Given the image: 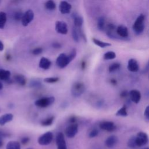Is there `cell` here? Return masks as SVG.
<instances>
[{
  "mask_svg": "<svg viewBox=\"0 0 149 149\" xmlns=\"http://www.w3.org/2000/svg\"><path fill=\"white\" fill-rule=\"evenodd\" d=\"M144 20L145 16L143 14H140L134 21L132 28L136 34H141L144 29Z\"/></svg>",
  "mask_w": 149,
  "mask_h": 149,
  "instance_id": "cell-1",
  "label": "cell"
},
{
  "mask_svg": "<svg viewBox=\"0 0 149 149\" xmlns=\"http://www.w3.org/2000/svg\"><path fill=\"white\" fill-rule=\"evenodd\" d=\"M85 90L86 87L83 82L76 81L72 86L71 93L73 97H79L84 92Z\"/></svg>",
  "mask_w": 149,
  "mask_h": 149,
  "instance_id": "cell-2",
  "label": "cell"
},
{
  "mask_svg": "<svg viewBox=\"0 0 149 149\" xmlns=\"http://www.w3.org/2000/svg\"><path fill=\"white\" fill-rule=\"evenodd\" d=\"M55 101L54 97H46L37 99L34 102V105L39 108H46L52 105Z\"/></svg>",
  "mask_w": 149,
  "mask_h": 149,
  "instance_id": "cell-3",
  "label": "cell"
},
{
  "mask_svg": "<svg viewBox=\"0 0 149 149\" xmlns=\"http://www.w3.org/2000/svg\"><path fill=\"white\" fill-rule=\"evenodd\" d=\"M72 61L70 59L68 55L65 53L60 54L56 59V64L57 66L61 69L65 68Z\"/></svg>",
  "mask_w": 149,
  "mask_h": 149,
  "instance_id": "cell-4",
  "label": "cell"
},
{
  "mask_svg": "<svg viewBox=\"0 0 149 149\" xmlns=\"http://www.w3.org/2000/svg\"><path fill=\"white\" fill-rule=\"evenodd\" d=\"M54 135L51 132H47L41 135L38 139V143L41 146H47L53 140Z\"/></svg>",
  "mask_w": 149,
  "mask_h": 149,
  "instance_id": "cell-5",
  "label": "cell"
},
{
  "mask_svg": "<svg viewBox=\"0 0 149 149\" xmlns=\"http://www.w3.org/2000/svg\"><path fill=\"white\" fill-rule=\"evenodd\" d=\"M135 141L137 147L146 146L148 141L147 134L143 132H139L135 136Z\"/></svg>",
  "mask_w": 149,
  "mask_h": 149,
  "instance_id": "cell-6",
  "label": "cell"
},
{
  "mask_svg": "<svg viewBox=\"0 0 149 149\" xmlns=\"http://www.w3.org/2000/svg\"><path fill=\"white\" fill-rule=\"evenodd\" d=\"M34 17V14L33 11L31 9H28L24 13H23L21 19L22 24L24 27L27 26L32 22Z\"/></svg>",
  "mask_w": 149,
  "mask_h": 149,
  "instance_id": "cell-7",
  "label": "cell"
},
{
  "mask_svg": "<svg viewBox=\"0 0 149 149\" xmlns=\"http://www.w3.org/2000/svg\"><path fill=\"white\" fill-rule=\"evenodd\" d=\"M55 29L56 31L61 34L65 35L68 32V28L66 23L62 20H58L55 22Z\"/></svg>",
  "mask_w": 149,
  "mask_h": 149,
  "instance_id": "cell-8",
  "label": "cell"
},
{
  "mask_svg": "<svg viewBox=\"0 0 149 149\" xmlns=\"http://www.w3.org/2000/svg\"><path fill=\"white\" fill-rule=\"evenodd\" d=\"M78 132V125L76 123H71L65 129V133L68 138L74 137Z\"/></svg>",
  "mask_w": 149,
  "mask_h": 149,
  "instance_id": "cell-9",
  "label": "cell"
},
{
  "mask_svg": "<svg viewBox=\"0 0 149 149\" xmlns=\"http://www.w3.org/2000/svg\"><path fill=\"white\" fill-rule=\"evenodd\" d=\"M56 144L57 149H67L66 143L63 133L58 132L57 133L56 136Z\"/></svg>",
  "mask_w": 149,
  "mask_h": 149,
  "instance_id": "cell-10",
  "label": "cell"
},
{
  "mask_svg": "<svg viewBox=\"0 0 149 149\" xmlns=\"http://www.w3.org/2000/svg\"><path fill=\"white\" fill-rule=\"evenodd\" d=\"M99 127L100 129L109 132H113L116 128V126H115L114 123L111 121L101 122L99 124Z\"/></svg>",
  "mask_w": 149,
  "mask_h": 149,
  "instance_id": "cell-11",
  "label": "cell"
},
{
  "mask_svg": "<svg viewBox=\"0 0 149 149\" xmlns=\"http://www.w3.org/2000/svg\"><path fill=\"white\" fill-rule=\"evenodd\" d=\"M72 9V5L68 2L62 1L59 3V10L61 13L63 14H68L70 12Z\"/></svg>",
  "mask_w": 149,
  "mask_h": 149,
  "instance_id": "cell-12",
  "label": "cell"
},
{
  "mask_svg": "<svg viewBox=\"0 0 149 149\" xmlns=\"http://www.w3.org/2000/svg\"><path fill=\"white\" fill-rule=\"evenodd\" d=\"M129 95L131 101L135 104H138L140 102L141 97L140 92L137 90H130L129 93Z\"/></svg>",
  "mask_w": 149,
  "mask_h": 149,
  "instance_id": "cell-13",
  "label": "cell"
},
{
  "mask_svg": "<svg viewBox=\"0 0 149 149\" xmlns=\"http://www.w3.org/2000/svg\"><path fill=\"white\" fill-rule=\"evenodd\" d=\"M116 33L121 38H126L128 37L129 31L127 28L123 25H119L116 27Z\"/></svg>",
  "mask_w": 149,
  "mask_h": 149,
  "instance_id": "cell-14",
  "label": "cell"
},
{
  "mask_svg": "<svg viewBox=\"0 0 149 149\" xmlns=\"http://www.w3.org/2000/svg\"><path fill=\"white\" fill-rule=\"evenodd\" d=\"M127 69L132 72H137L139 69V65L137 61L134 59H130L127 62Z\"/></svg>",
  "mask_w": 149,
  "mask_h": 149,
  "instance_id": "cell-15",
  "label": "cell"
},
{
  "mask_svg": "<svg viewBox=\"0 0 149 149\" xmlns=\"http://www.w3.org/2000/svg\"><path fill=\"white\" fill-rule=\"evenodd\" d=\"M118 139L115 135L109 136L105 141V144L108 148H113L118 143Z\"/></svg>",
  "mask_w": 149,
  "mask_h": 149,
  "instance_id": "cell-16",
  "label": "cell"
},
{
  "mask_svg": "<svg viewBox=\"0 0 149 149\" xmlns=\"http://www.w3.org/2000/svg\"><path fill=\"white\" fill-rule=\"evenodd\" d=\"M38 66L41 69H42L44 70H47L51 66V62L47 58L42 57L40 60Z\"/></svg>",
  "mask_w": 149,
  "mask_h": 149,
  "instance_id": "cell-17",
  "label": "cell"
},
{
  "mask_svg": "<svg viewBox=\"0 0 149 149\" xmlns=\"http://www.w3.org/2000/svg\"><path fill=\"white\" fill-rule=\"evenodd\" d=\"M13 119V115L10 113H5L0 116V125L3 126L6 123L11 122Z\"/></svg>",
  "mask_w": 149,
  "mask_h": 149,
  "instance_id": "cell-18",
  "label": "cell"
},
{
  "mask_svg": "<svg viewBox=\"0 0 149 149\" xmlns=\"http://www.w3.org/2000/svg\"><path fill=\"white\" fill-rule=\"evenodd\" d=\"M72 18L73 20V23L74 26L76 28H81V26L83 23V19L81 16L77 15V13H73L72 15Z\"/></svg>",
  "mask_w": 149,
  "mask_h": 149,
  "instance_id": "cell-19",
  "label": "cell"
},
{
  "mask_svg": "<svg viewBox=\"0 0 149 149\" xmlns=\"http://www.w3.org/2000/svg\"><path fill=\"white\" fill-rule=\"evenodd\" d=\"M11 73L9 70L1 69H0V80L3 81H8L10 79Z\"/></svg>",
  "mask_w": 149,
  "mask_h": 149,
  "instance_id": "cell-20",
  "label": "cell"
},
{
  "mask_svg": "<svg viewBox=\"0 0 149 149\" xmlns=\"http://www.w3.org/2000/svg\"><path fill=\"white\" fill-rule=\"evenodd\" d=\"M14 80L20 86H24L26 84V79L22 74H17L14 76Z\"/></svg>",
  "mask_w": 149,
  "mask_h": 149,
  "instance_id": "cell-21",
  "label": "cell"
},
{
  "mask_svg": "<svg viewBox=\"0 0 149 149\" xmlns=\"http://www.w3.org/2000/svg\"><path fill=\"white\" fill-rule=\"evenodd\" d=\"M92 41H93V42L94 44H95L96 45H97L99 47L102 48L108 47H110L111 45V44H110L109 42L101 41V40H100L98 39H97L95 38H93Z\"/></svg>",
  "mask_w": 149,
  "mask_h": 149,
  "instance_id": "cell-22",
  "label": "cell"
},
{
  "mask_svg": "<svg viewBox=\"0 0 149 149\" xmlns=\"http://www.w3.org/2000/svg\"><path fill=\"white\" fill-rule=\"evenodd\" d=\"M6 149H21L20 144L17 141H10L8 143Z\"/></svg>",
  "mask_w": 149,
  "mask_h": 149,
  "instance_id": "cell-23",
  "label": "cell"
},
{
  "mask_svg": "<svg viewBox=\"0 0 149 149\" xmlns=\"http://www.w3.org/2000/svg\"><path fill=\"white\" fill-rule=\"evenodd\" d=\"M97 28L100 31H103L105 29V19L104 16H101L98 19Z\"/></svg>",
  "mask_w": 149,
  "mask_h": 149,
  "instance_id": "cell-24",
  "label": "cell"
},
{
  "mask_svg": "<svg viewBox=\"0 0 149 149\" xmlns=\"http://www.w3.org/2000/svg\"><path fill=\"white\" fill-rule=\"evenodd\" d=\"M7 21L6 13L4 12H0V29H3L5 27Z\"/></svg>",
  "mask_w": 149,
  "mask_h": 149,
  "instance_id": "cell-25",
  "label": "cell"
},
{
  "mask_svg": "<svg viewBox=\"0 0 149 149\" xmlns=\"http://www.w3.org/2000/svg\"><path fill=\"white\" fill-rule=\"evenodd\" d=\"M127 108L125 105H123L117 111V112L115 113V115L117 116H127Z\"/></svg>",
  "mask_w": 149,
  "mask_h": 149,
  "instance_id": "cell-26",
  "label": "cell"
},
{
  "mask_svg": "<svg viewBox=\"0 0 149 149\" xmlns=\"http://www.w3.org/2000/svg\"><path fill=\"white\" fill-rule=\"evenodd\" d=\"M54 119H55V117L54 116H49V117L44 119L43 120H42L41 122V125L42 126H51L53 123Z\"/></svg>",
  "mask_w": 149,
  "mask_h": 149,
  "instance_id": "cell-27",
  "label": "cell"
},
{
  "mask_svg": "<svg viewBox=\"0 0 149 149\" xmlns=\"http://www.w3.org/2000/svg\"><path fill=\"white\" fill-rule=\"evenodd\" d=\"M116 58V54L113 51H108L105 52L103 55V58L104 60H112Z\"/></svg>",
  "mask_w": 149,
  "mask_h": 149,
  "instance_id": "cell-28",
  "label": "cell"
},
{
  "mask_svg": "<svg viewBox=\"0 0 149 149\" xmlns=\"http://www.w3.org/2000/svg\"><path fill=\"white\" fill-rule=\"evenodd\" d=\"M45 8L49 10H53L56 8V4L54 1L52 0H49L45 2L44 4Z\"/></svg>",
  "mask_w": 149,
  "mask_h": 149,
  "instance_id": "cell-29",
  "label": "cell"
},
{
  "mask_svg": "<svg viewBox=\"0 0 149 149\" xmlns=\"http://www.w3.org/2000/svg\"><path fill=\"white\" fill-rule=\"evenodd\" d=\"M41 86V82L38 79H32L29 83V87L31 88H38Z\"/></svg>",
  "mask_w": 149,
  "mask_h": 149,
  "instance_id": "cell-30",
  "label": "cell"
},
{
  "mask_svg": "<svg viewBox=\"0 0 149 149\" xmlns=\"http://www.w3.org/2000/svg\"><path fill=\"white\" fill-rule=\"evenodd\" d=\"M72 37L74 41L76 42H79V31L77 30V29L73 26L72 27Z\"/></svg>",
  "mask_w": 149,
  "mask_h": 149,
  "instance_id": "cell-31",
  "label": "cell"
},
{
  "mask_svg": "<svg viewBox=\"0 0 149 149\" xmlns=\"http://www.w3.org/2000/svg\"><path fill=\"white\" fill-rule=\"evenodd\" d=\"M120 63H119L118 62H115V63H113L111 64L109 66L108 70L111 73V72H116V70H119L120 69Z\"/></svg>",
  "mask_w": 149,
  "mask_h": 149,
  "instance_id": "cell-32",
  "label": "cell"
},
{
  "mask_svg": "<svg viewBox=\"0 0 149 149\" xmlns=\"http://www.w3.org/2000/svg\"><path fill=\"white\" fill-rule=\"evenodd\" d=\"M127 146L130 148H136L137 147L135 141V136H132L127 141Z\"/></svg>",
  "mask_w": 149,
  "mask_h": 149,
  "instance_id": "cell-33",
  "label": "cell"
},
{
  "mask_svg": "<svg viewBox=\"0 0 149 149\" xmlns=\"http://www.w3.org/2000/svg\"><path fill=\"white\" fill-rule=\"evenodd\" d=\"M59 80V78L58 77H47L44 79V81L47 83H54L57 82Z\"/></svg>",
  "mask_w": 149,
  "mask_h": 149,
  "instance_id": "cell-34",
  "label": "cell"
},
{
  "mask_svg": "<svg viewBox=\"0 0 149 149\" xmlns=\"http://www.w3.org/2000/svg\"><path fill=\"white\" fill-rule=\"evenodd\" d=\"M23 15V13L21 10H17L14 14V19L16 20H21Z\"/></svg>",
  "mask_w": 149,
  "mask_h": 149,
  "instance_id": "cell-35",
  "label": "cell"
},
{
  "mask_svg": "<svg viewBox=\"0 0 149 149\" xmlns=\"http://www.w3.org/2000/svg\"><path fill=\"white\" fill-rule=\"evenodd\" d=\"M76 55H77V51H76V48H73L70 51V53L68 54V56H69L70 59L71 60V61H73L76 58Z\"/></svg>",
  "mask_w": 149,
  "mask_h": 149,
  "instance_id": "cell-36",
  "label": "cell"
},
{
  "mask_svg": "<svg viewBox=\"0 0 149 149\" xmlns=\"http://www.w3.org/2000/svg\"><path fill=\"white\" fill-rule=\"evenodd\" d=\"M98 133H99V132L97 129H93V130H91L90 132V133L88 134V136L90 138L95 137L98 134Z\"/></svg>",
  "mask_w": 149,
  "mask_h": 149,
  "instance_id": "cell-37",
  "label": "cell"
},
{
  "mask_svg": "<svg viewBox=\"0 0 149 149\" xmlns=\"http://www.w3.org/2000/svg\"><path fill=\"white\" fill-rule=\"evenodd\" d=\"M42 52V48L40 47H37L32 50V54L34 55H38L41 54Z\"/></svg>",
  "mask_w": 149,
  "mask_h": 149,
  "instance_id": "cell-38",
  "label": "cell"
},
{
  "mask_svg": "<svg viewBox=\"0 0 149 149\" xmlns=\"http://www.w3.org/2000/svg\"><path fill=\"white\" fill-rule=\"evenodd\" d=\"M144 116L146 120L148 122L149 120V106H147L144 112Z\"/></svg>",
  "mask_w": 149,
  "mask_h": 149,
  "instance_id": "cell-39",
  "label": "cell"
},
{
  "mask_svg": "<svg viewBox=\"0 0 149 149\" xmlns=\"http://www.w3.org/2000/svg\"><path fill=\"white\" fill-rule=\"evenodd\" d=\"M10 136V134L8 133H6L4 131L2 130H0V138H5V137H9Z\"/></svg>",
  "mask_w": 149,
  "mask_h": 149,
  "instance_id": "cell-40",
  "label": "cell"
},
{
  "mask_svg": "<svg viewBox=\"0 0 149 149\" xmlns=\"http://www.w3.org/2000/svg\"><path fill=\"white\" fill-rule=\"evenodd\" d=\"M30 141V138L29 137H24L21 139V143L23 144H27Z\"/></svg>",
  "mask_w": 149,
  "mask_h": 149,
  "instance_id": "cell-41",
  "label": "cell"
},
{
  "mask_svg": "<svg viewBox=\"0 0 149 149\" xmlns=\"http://www.w3.org/2000/svg\"><path fill=\"white\" fill-rule=\"evenodd\" d=\"M52 46L54 48H60L61 47V44L58 42H54L52 44Z\"/></svg>",
  "mask_w": 149,
  "mask_h": 149,
  "instance_id": "cell-42",
  "label": "cell"
},
{
  "mask_svg": "<svg viewBox=\"0 0 149 149\" xmlns=\"http://www.w3.org/2000/svg\"><path fill=\"white\" fill-rule=\"evenodd\" d=\"M128 94H129V93L127 92V91H123L120 93V97H125L127 96Z\"/></svg>",
  "mask_w": 149,
  "mask_h": 149,
  "instance_id": "cell-43",
  "label": "cell"
},
{
  "mask_svg": "<svg viewBox=\"0 0 149 149\" xmlns=\"http://www.w3.org/2000/svg\"><path fill=\"white\" fill-rule=\"evenodd\" d=\"M76 119L75 116H72V117H70V118L69 119V121L71 123H76Z\"/></svg>",
  "mask_w": 149,
  "mask_h": 149,
  "instance_id": "cell-44",
  "label": "cell"
},
{
  "mask_svg": "<svg viewBox=\"0 0 149 149\" xmlns=\"http://www.w3.org/2000/svg\"><path fill=\"white\" fill-rule=\"evenodd\" d=\"M4 49V44L2 41L0 40V51H2Z\"/></svg>",
  "mask_w": 149,
  "mask_h": 149,
  "instance_id": "cell-45",
  "label": "cell"
},
{
  "mask_svg": "<svg viewBox=\"0 0 149 149\" xmlns=\"http://www.w3.org/2000/svg\"><path fill=\"white\" fill-rule=\"evenodd\" d=\"M111 83L112 84H116V83H117V81H116V80L115 79H112L111 80Z\"/></svg>",
  "mask_w": 149,
  "mask_h": 149,
  "instance_id": "cell-46",
  "label": "cell"
},
{
  "mask_svg": "<svg viewBox=\"0 0 149 149\" xmlns=\"http://www.w3.org/2000/svg\"><path fill=\"white\" fill-rule=\"evenodd\" d=\"M3 141L2 140V139H0V148L3 146Z\"/></svg>",
  "mask_w": 149,
  "mask_h": 149,
  "instance_id": "cell-47",
  "label": "cell"
},
{
  "mask_svg": "<svg viewBox=\"0 0 149 149\" xmlns=\"http://www.w3.org/2000/svg\"><path fill=\"white\" fill-rule=\"evenodd\" d=\"M3 87V84L0 81V90H1Z\"/></svg>",
  "mask_w": 149,
  "mask_h": 149,
  "instance_id": "cell-48",
  "label": "cell"
},
{
  "mask_svg": "<svg viewBox=\"0 0 149 149\" xmlns=\"http://www.w3.org/2000/svg\"><path fill=\"white\" fill-rule=\"evenodd\" d=\"M27 149H33V148H27Z\"/></svg>",
  "mask_w": 149,
  "mask_h": 149,
  "instance_id": "cell-49",
  "label": "cell"
},
{
  "mask_svg": "<svg viewBox=\"0 0 149 149\" xmlns=\"http://www.w3.org/2000/svg\"><path fill=\"white\" fill-rule=\"evenodd\" d=\"M1 2H2V1H0V5H1Z\"/></svg>",
  "mask_w": 149,
  "mask_h": 149,
  "instance_id": "cell-50",
  "label": "cell"
},
{
  "mask_svg": "<svg viewBox=\"0 0 149 149\" xmlns=\"http://www.w3.org/2000/svg\"><path fill=\"white\" fill-rule=\"evenodd\" d=\"M144 149H148V148H144Z\"/></svg>",
  "mask_w": 149,
  "mask_h": 149,
  "instance_id": "cell-51",
  "label": "cell"
},
{
  "mask_svg": "<svg viewBox=\"0 0 149 149\" xmlns=\"http://www.w3.org/2000/svg\"><path fill=\"white\" fill-rule=\"evenodd\" d=\"M0 139H1V138H0Z\"/></svg>",
  "mask_w": 149,
  "mask_h": 149,
  "instance_id": "cell-52",
  "label": "cell"
}]
</instances>
